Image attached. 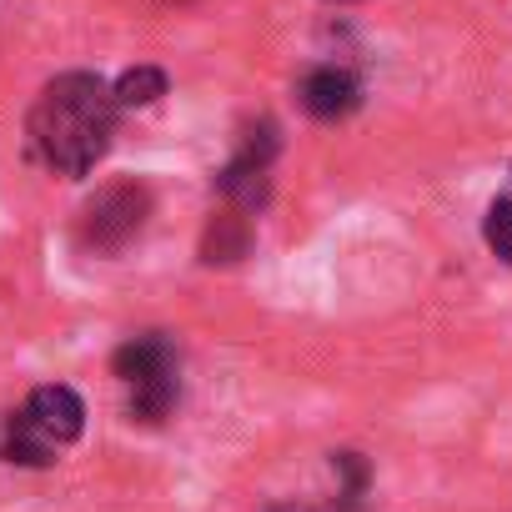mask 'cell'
<instances>
[{
    "label": "cell",
    "mask_w": 512,
    "mask_h": 512,
    "mask_svg": "<svg viewBox=\"0 0 512 512\" xmlns=\"http://www.w3.org/2000/svg\"><path fill=\"white\" fill-rule=\"evenodd\" d=\"M337 6H347V0H337Z\"/></svg>",
    "instance_id": "11"
},
{
    "label": "cell",
    "mask_w": 512,
    "mask_h": 512,
    "mask_svg": "<svg viewBox=\"0 0 512 512\" xmlns=\"http://www.w3.org/2000/svg\"><path fill=\"white\" fill-rule=\"evenodd\" d=\"M116 116H121V106L96 71H66L41 86V96L26 116V136L56 176L81 181L111 151Z\"/></svg>",
    "instance_id": "1"
},
{
    "label": "cell",
    "mask_w": 512,
    "mask_h": 512,
    "mask_svg": "<svg viewBox=\"0 0 512 512\" xmlns=\"http://www.w3.org/2000/svg\"><path fill=\"white\" fill-rule=\"evenodd\" d=\"M166 71L161 66H131V71H121L116 76V86H111V96H116V106L121 111H131V106H151V101H161L166 96Z\"/></svg>",
    "instance_id": "8"
},
{
    "label": "cell",
    "mask_w": 512,
    "mask_h": 512,
    "mask_svg": "<svg viewBox=\"0 0 512 512\" xmlns=\"http://www.w3.org/2000/svg\"><path fill=\"white\" fill-rule=\"evenodd\" d=\"M267 512H327V507H312V502H272Z\"/></svg>",
    "instance_id": "10"
},
{
    "label": "cell",
    "mask_w": 512,
    "mask_h": 512,
    "mask_svg": "<svg viewBox=\"0 0 512 512\" xmlns=\"http://www.w3.org/2000/svg\"><path fill=\"white\" fill-rule=\"evenodd\" d=\"M246 251H251V221H246V211H236V206L216 211L206 221V231H201V262L206 267H236Z\"/></svg>",
    "instance_id": "6"
},
{
    "label": "cell",
    "mask_w": 512,
    "mask_h": 512,
    "mask_svg": "<svg viewBox=\"0 0 512 512\" xmlns=\"http://www.w3.org/2000/svg\"><path fill=\"white\" fill-rule=\"evenodd\" d=\"M482 241L492 246L497 262H507V267H512V191H507V196H497V201L487 206V216H482Z\"/></svg>",
    "instance_id": "9"
},
{
    "label": "cell",
    "mask_w": 512,
    "mask_h": 512,
    "mask_svg": "<svg viewBox=\"0 0 512 512\" xmlns=\"http://www.w3.org/2000/svg\"><path fill=\"white\" fill-rule=\"evenodd\" d=\"M111 372L121 377V387L131 392V422H166L176 397H181V362H176V347L166 342V332H141L131 342L116 347L111 357Z\"/></svg>",
    "instance_id": "3"
},
{
    "label": "cell",
    "mask_w": 512,
    "mask_h": 512,
    "mask_svg": "<svg viewBox=\"0 0 512 512\" xmlns=\"http://www.w3.org/2000/svg\"><path fill=\"white\" fill-rule=\"evenodd\" d=\"M297 101L312 121H347L357 106H362V81L347 71V66H312L302 81H297Z\"/></svg>",
    "instance_id": "5"
},
{
    "label": "cell",
    "mask_w": 512,
    "mask_h": 512,
    "mask_svg": "<svg viewBox=\"0 0 512 512\" xmlns=\"http://www.w3.org/2000/svg\"><path fill=\"white\" fill-rule=\"evenodd\" d=\"M81 432H86V402L71 387L46 382L6 417L0 457L16 462V467H51Z\"/></svg>",
    "instance_id": "2"
},
{
    "label": "cell",
    "mask_w": 512,
    "mask_h": 512,
    "mask_svg": "<svg viewBox=\"0 0 512 512\" xmlns=\"http://www.w3.org/2000/svg\"><path fill=\"white\" fill-rule=\"evenodd\" d=\"M146 221H151V186H141V181H111V186H101L81 206L76 236H81L86 251L111 256V251L131 246Z\"/></svg>",
    "instance_id": "4"
},
{
    "label": "cell",
    "mask_w": 512,
    "mask_h": 512,
    "mask_svg": "<svg viewBox=\"0 0 512 512\" xmlns=\"http://www.w3.org/2000/svg\"><path fill=\"white\" fill-rule=\"evenodd\" d=\"M332 467H337V497L327 512H367V492H372V462L352 447L332 452Z\"/></svg>",
    "instance_id": "7"
}]
</instances>
